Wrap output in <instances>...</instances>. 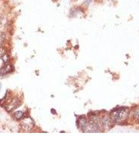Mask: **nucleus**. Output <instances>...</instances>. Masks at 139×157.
Here are the masks:
<instances>
[{
  "mask_svg": "<svg viewBox=\"0 0 139 157\" xmlns=\"http://www.w3.org/2000/svg\"><path fill=\"white\" fill-rule=\"evenodd\" d=\"M129 111L127 108H121L117 109L111 113V118L115 121H121L125 120L128 117Z\"/></svg>",
  "mask_w": 139,
  "mask_h": 157,
  "instance_id": "obj_1",
  "label": "nucleus"
},
{
  "mask_svg": "<svg viewBox=\"0 0 139 157\" xmlns=\"http://www.w3.org/2000/svg\"><path fill=\"white\" fill-rule=\"evenodd\" d=\"M22 128L25 131H29L34 127V122L30 118L27 117L24 119L21 124H20Z\"/></svg>",
  "mask_w": 139,
  "mask_h": 157,
  "instance_id": "obj_2",
  "label": "nucleus"
},
{
  "mask_svg": "<svg viewBox=\"0 0 139 157\" xmlns=\"http://www.w3.org/2000/svg\"><path fill=\"white\" fill-rule=\"evenodd\" d=\"M19 100L15 97L11 101L8 103L6 105L5 108L8 112H11L14 110L15 109L17 108L19 106Z\"/></svg>",
  "mask_w": 139,
  "mask_h": 157,
  "instance_id": "obj_3",
  "label": "nucleus"
},
{
  "mask_svg": "<svg viewBox=\"0 0 139 157\" xmlns=\"http://www.w3.org/2000/svg\"><path fill=\"white\" fill-rule=\"evenodd\" d=\"M24 115L23 112L22 111H17L14 113V117L17 120H19L23 117Z\"/></svg>",
  "mask_w": 139,
  "mask_h": 157,
  "instance_id": "obj_4",
  "label": "nucleus"
},
{
  "mask_svg": "<svg viewBox=\"0 0 139 157\" xmlns=\"http://www.w3.org/2000/svg\"><path fill=\"white\" fill-rule=\"evenodd\" d=\"M5 39V35L3 33H0V44L3 43Z\"/></svg>",
  "mask_w": 139,
  "mask_h": 157,
  "instance_id": "obj_5",
  "label": "nucleus"
},
{
  "mask_svg": "<svg viewBox=\"0 0 139 157\" xmlns=\"http://www.w3.org/2000/svg\"><path fill=\"white\" fill-rule=\"evenodd\" d=\"M5 51L2 48H0V58H2L5 56Z\"/></svg>",
  "mask_w": 139,
  "mask_h": 157,
  "instance_id": "obj_6",
  "label": "nucleus"
},
{
  "mask_svg": "<svg viewBox=\"0 0 139 157\" xmlns=\"http://www.w3.org/2000/svg\"><path fill=\"white\" fill-rule=\"evenodd\" d=\"M1 19L0 18V25H1Z\"/></svg>",
  "mask_w": 139,
  "mask_h": 157,
  "instance_id": "obj_7",
  "label": "nucleus"
}]
</instances>
